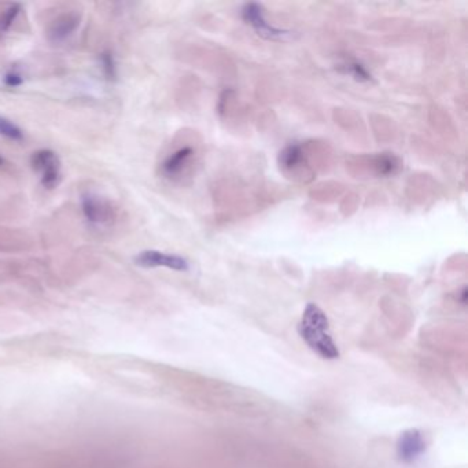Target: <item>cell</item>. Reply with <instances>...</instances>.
Wrapping results in <instances>:
<instances>
[{
    "label": "cell",
    "instance_id": "8",
    "mask_svg": "<svg viewBox=\"0 0 468 468\" xmlns=\"http://www.w3.org/2000/svg\"><path fill=\"white\" fill-rule=\"evenodd\" d=\"M194 156V149L190 146H184L173 152L172 154L165 158V161L161 163V172L167 179L179 177L185 167L188 166L191 158Z\"/></svg>",
    "mask_w": 468,
    "mask_h": 468
},
{
    "label": "cell",
    "instance_id": "1",
    "mask_svg": "<svg viewBox=\"0 0 468 468\" xmlns=\"http://www.w3.org/2000/svg\"><path fill=\"white\" fill-rule=\"evenodd\" d=\"M298 331L308 346L320 357L325 360H335L339 357V350L329 332L328 318L317 305H307Z\"/></svg>",
    "mask_w": 468,
    "mask_h": 468
},
{
    "label": "cell",
    "instance_id": "16",
    "mask_svg": "<svg viewBox=\"0 0 468 468\" xmlns=\"http://www.w3.org/2000/svg\"><path fill=\"white\" fill-rule=\"evenodd\" d=\"M4 163H6V159H4L3 156H0V167H1V166H4Z\"/></svg>",
    "mask_w": 468,
    "mask_h": 468
},
{
    "label": "cell",
    "instance_id": "4",
    "mask_svg": "<svg viewBox=\"0 0 468 468\" xmlns=\"http://www.w3.org/2000/svg\"><path fill=\"white\" fill-rule=\"evenodd\" d=\"M242 18L243 21L250 25L257 34H260L264 39H285L290 36L292 33L286 29L276 28L267 22L265 14H264V7L260 3H247L242 8Z\"/></svg>",
    "mask_w": 468,
    "mask_h": 468
},
{
    "label": "cell",
    "instance_id": "14",
    "mask_svg": "<svg viewBox=\"0 0 468 468\" xmlns=\"http://www.w3.org/2000/svg\"><path fill=\"white\" fill-rule=\"evenodd\" d=\"M376 165L380 174H393L397 172L400 162L393 156H383L379 158Z\"/></svg>",
    "mask_w": 468,
    "mask_h": 468
},
{
    "label": "cell",
    "instance_id": "12",
    "mask_svg": "<svg viewBox=\"0 0 468 468\" xmlns=\"http://www.w3.org/2000/svg\"><path fill=\"white\" fill-rule=\"evenodd\" d=\"M342 68V72L352 76L354 80L360 81V83H368L372 80V76L371 73L365 69V66H363L360 62L357 61H350L345 65L340 66Z\"/></svg>",
    "mask_w": 468,
    "mask_h": 468
},
{
    "label": "cell",
    "instance_id": "2",
    "mask_svg": "<svg viewBox=\"0 0 468 468\" xmlns=\"http://www.w3.org/2000/svg\"><path fill=\"white\" fill-rule=\"evenodd\" d=\"M30 165L34 172L40 174L41 185L47 190H54L61 179V161L52 150L41 149L34 152L30 156Z\"/></svg>",
    "mask_w": 468,
    "mask_h": 468
},
{
    "label": "cell",
    "instance_id": "10",
    "mask_svg": "<svg viewBox=\"0 0 468 468\" xmlns=\"http://www.w3.org/2000/svg\"><path fill=\"white\" fill-rule=\"evenodd\" d=\"M22 10V4L10 3L0 12V33H6L10 30L12 23L17 21L19 12Z\"/></svg>",
    "mask_w": 468,
    "mask_h": 468
},
{
    "label": "cell",
    "instance_id": "11",
    "mask_svg": "<svg viewBox=\"0 0 468 468\" xmlns=\"http://www.w3.org/2000/svg\"><path fill=\"white\" fill-rule=\"evenodd\" d=\"M0 136L11 142H22L25 139L23 131L4 116H0Z\"/></svg>",
    "mask_w": 468,
    "mask_h": 468
},
{
    "label": "cell",
    "instance_id": "9",
    "mask_svg": "<svg viewBox=\"0 0 468 468\" xmlns=\"http://www.w3.org/2000/svg\"><path fill=\"white\" fill-rule=\"evenodd\" d=\"M279 162L281 166L285 169H297L298 166H301V163L304 162V152L303 147L298 145H290L287 146L279 156Z\"/></svg>",
    "mask_w": 468,
    "mask_h": 468
},
{
    "label": "cell",
    "instance_id": "13",
    "mask_svg": "<svg viewBox=\"0 0 468 468\" xmlns=\"http://www.w3.org/2000/svg\"><path fill=\"white\" fill-rule=\"evenodd\" d=\"M101 69L108 80H116L117 77V63L110 51H103L99 57Z\"/></svg>",
    "mask_w": 468,
    "mask_h": 468
},
{
    "label": "cell",
    "instance_id": "3",
    "mask_svg": "<svg viewBox=\"0 0 468 468\" xmlns=\"http://www.w3.org/2000/svg\"><path fill=\"white\" fill-rule=\"evenodd\" d=\"M81 212L90 224L98 227L110 224L116 217L112 203L106 198L94 192L81 195Z\"/></svg>",
    "mask_w": 468,
    "mask_h": 468
},
{
    "label": "cell",
    "instance_id": "5",
    "mask_svg": "<svg viewBox=\"0 0 468 468\" xmlns=\"http://www.w3.org/2000/svg\"><path fill=\"white\" fill-rule=\"evenodd\" d=\"M135 264L143 268H167L177 272H187L190 269V264L185 258L167 254L159 250H145L141 252L135 258Z\"/></svg>",
    "mask_w": 468,
    "mask_h": 468
},
{
    "label": "cell",
    "instance_id": "15",
    "mask_svg": "<svg viewBox=\"0 0 468 468\" xmlns=\"http://www.w3.org/2000/svg\"><path fill=\"white\" fill-rule=\"evenodd\" d=\"M3 83L8 88H18L23 84V76L19 69L10 68L3 76Z\"/></svg>",
    "mask_w": 468,
    "mask_h": 468
},
{
    "label": "cell",
    "instance_id": "6",
    "mask_svg": "<svg viewBox=\"0 0 468 468\" xmlns=\"http://www.w3.org/2000/svg\"><path fill=\"white\" fill-rule=\"evenodd\" d=\"M426 451V441L423 434L416 430L411 429L401 433L398 442H397V455L403 463H414L416 462Z\"/></svg>",
    "mask_w": 468,
    "mask_h": 468
},
{
    "label": "cell",
    "instance_id": "7",
    "mask_svg": "<svg viewBox=\"0 0 468 468\" xmlns=\"http://www.w3.org/2000/svg\"><path fill=\"white\" fill-rule=\"evenodd\" d=\"M81 17L74 11H66L57 15L47 26V39L51 43H62L69 39L80 26Z\"/></svg>",
    "mask_w": 468,
    "mask_h": 468
}]
</instances>
